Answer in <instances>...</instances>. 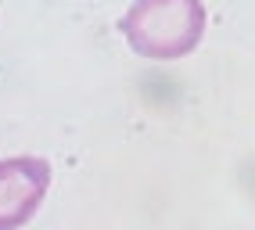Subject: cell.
Wrapping results in <instances>:
<instances>
[{
	"instance_id": "1",
	"label": "cell",
	"mask_w": 255,
	"mask_h": 230,
	"mask_svg": "<svg viewBox=\"0 0 255 230\" xmlns=\"http://www.w3.org/2000/svg\"><path fill=\"white\" fill-rule=\"evenodd\" d=\"M119 32L140 58L176 61L187 58L205 36L201 0H133L119 18Z\"/></svg>"
},
{
	"instance_id": "2",
	"label": "cell",
	"mask_w": 255,
	"mask_h": 230,
	"mask_svg": "<svg viewBox=\"0 0 255 230\" xmlns=\"http://www.w3.org/2000/svg\"><path fill=\"white\" fill-rule=\"evenodd\" d=\"M50 191V162L40 155L0 158V230H22Z\"/></svg>"
}]
</instances>
